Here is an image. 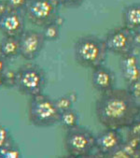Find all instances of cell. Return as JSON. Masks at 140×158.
<instances>
[{"instance_id":"16","label":"cell","mask_w":140,"mask_h":158,"mask_svg":"<svg viewBox=\"0 0 140 158\" xmlns=\"http://www.w3.org/2000/svg\"><path fill=\"white\" fill-rule=\"evenodd\" d=\"M42 34L46 41H55L60 38V26L54 22H51L43 26Z\"/></svg>"},{"instance_id":"3","label":"cell","mask_w":140,"mask_h":158,"mask_svg":"<svg viewBox=\"0 0 140 158\" xmlns=\"http://www.w3.org/2000/svg\"><path fill=\"white\" fill-rule=\"evenodd\" d=\"M61 112L54 100L42 93L31 98L28 107L30 123L40 128L51 127L60 122Z\"/></svg>"},{"instance_id":"21","label":"cell","mask_w":140,"mask_h":158,"mask_svg":"<svg viewBox=\"0 0 140 158\" xmlns=\"http://www.w3.org/2000/svg\"><path fill=\"white\" fill-rule=\"evenodd\" d=\"M127 130H128V136L140 138V120L136 119L135 121H134L127 127Z\"/></svg>"},{"instance_id":"1","label":"cell","mask_w":140,"mask_h":158,"mask_svg":"<svg viewBox=\"0 0 140 158\" xmlns=\"http://www.w3.org/2000/svg\"><path fill=\"white\" fill-rule=\"evenodd\" d=\"M138 104L127 89H112L103 93L95 103L98 122L106 128L121 130L137 119Z\"/></svg>"},{"instance_id":"2","label":"cell","mask_w":140,"mask_h":158,"mask_svg":"<svg viewBox=\"0 0 140 158\" xmlns=\"http://www.w3.org/2000/svg\"><path fill=\"white\" fill-rule=\"evenodd\" d=\"M108 49L104 40L88 35L80 37L74 45V56L78 64L86 69H95L105 62Z\"/></svg>"},{"instance_id":"18","label":"cell","mask_w":140,"mask_h":158,"mask_svg":"<svg viewBox=\"0 0 140 158\" xmlns=\"http://www.w3.org/2000/svg\"><path fill=\"white\" fill-rule=\"evenodd\" d=\"M58 110H60V112H63V111H65L67 110H70L72 109L73 107V100L70 98V97L68 94H65V96H62L58 98H56L54 100Z\"/></svg>"},{"instance_id":"5","label":"cell","mask_w":140,"mask_h":158,"mask_svg":"<svg viewBox=\"0 0 140 158\" xmlns=\"http://www.w3.org/2000/svg\"><path fill=\"white\" fill-rule=\"evenodd\" d=\"M64 149L71 157H87L95 150V136L81 126L66 130L64 140Z\"/></svg>"},{"instance_id":"29","label":"cell","mask_w":140,"mask_h":158,"mask_svg":"<svg viewBox=\"0 0 140 158\" xmlns=\"http://www.w3.org/2000/svg\"><path fill=\"white\" fill-rule=\"evenodd\" d=\"M68 96L70 97V98H71V99L73 100V102H74V103L77 101V99H78V94H77L75 92H71V93H69V94H68Z\"/></svg>"},{"instance_id":"30","label":"cell","mask_w":140,"mask_h":158,"mask_svg":"<svg viewBox=\"0 0 140 158\" xmlns=\"http://www.w3.org/2000/svg\"><path fill=\"white\" fill-rule=\"evenodd\" d=\"M2 87H4V81H3L2 75H0V89H1Z\"/></svg>"},{"instance_id":"4","label":"cell","mask_w":140,"mask_h":158,"mask_svg":"<svg viewBox=\"0 0 140 158\" xmlns=\"http://www.w3.org/2000/svg\"><path fill=\"white\" fill-rule=\"evenodd\" d=\"M16 87L24 96L33 98L43 93L47 77L45 71L38 65L26 64L17 71Z\"/></svg>"},{"instance_id":"10","label":"cell","mask_w":140,"mask_h":158,"mask_svg":"<svg viewBox=\"0 0 140 158\" xmlns=\"http://www.w3.org/2000/svg\"><path fill=\"white\" fill-rule=\"evenodd\" d=\"M25 30V16L21 11L10 10L0 17V31L5 37L19 39Z\"/></svg>"},{"instance_id":"11","label":"cell","mask_w":140,"mask_h":158,"mask_svg":"<svg viewBox=\"0 0 140 158\" xmlns=\"http://www.w3.org/2000/svg\"><path fill=\"white\" fill-rule=\"evenodd\" d=\"M92 84L101 94L106 93L115 88L116 77L109 69L101 65L93 69Z\"/></svg>"},{"instance_id":"8","label":"cell","mask_w":140,"mask_h":158,"mask_svg":"<svg viewBox=\"0 0 140 158\" xmlns=\"http://www.w3.org/2000/svg\"><path fill=\"white\" fill-rule=\"evenodd\" d=\"M21 56L25 60L36 59L42 52L46 40L42 32L34 30H25L19 38Z\"/></svg>"},{"instance_id":"17","label":"cell","mask_w":140,"mask_h":158,"mask_svg":"<svg viewBox=\"0 0 140 158\" xmlns=\"http://www.w3.org/2000/svg\"><path fill=\"white\" fill-rule=\"evenodd\" d=\"M22 157L21 151L13 140L0 149V158H20Z\"/></svg>"},{"instance_id":"25","label":"cell","mask_w":140,"mask_h":158,"mask_svg":"<svg viewBox=\"0 0 140 158\" xmlns=\"http://www.w3.org/2000/svg\"><path fill=\"white\" fill-rule=\"evenodd\" d=\"M10 10V8L7 2V0H0V17L5 15Z\"/></svg>"},{"instance_id":"6","label":"cell","mask_w":140,"mask_h":158,"mask_svg":"<svg viewBox=\"0 0 140 158\" xmlns=\"http://www.w3.org/2000/svg\"><path fill=\"white\" fill-rule=\"evenodd\" d=\"M61 6L59 0H28L23 9L25 18L35 25L44 26L53 22Z\"/></svg>"},{"instance_id":"24","label":"cell","mask_w":140,"mask_h":158,"mask_svg":"<svg viewBox=\"0 0 140 158\" xmlns=\"http://www.w3.org/2000/svg\"><path fill=\"white\" fill-rule=\"evenodd\" d=\"M61 6L71 9V8H78L80 7L83 2L84 0H59Z\"/></svg>"},{"instance_id":"31","label":"cell","mask_w":140,"mask_h":158,"mask_svg":"<svg viewBox=\"0 0 140 158\" xmlns=\"http://www.w3.org/2000/svg\"><path fill=\"white\" fill-rule=\"evenodd\" d=\"M137 119L140 120V105H138V111H137Z\"/></svg>"},{"instance_id":"19","label":"cell","mask_w":140,"mask_h":158,"mask_svg":"<svg viewBox=\"0 0 140 158\" xmlns=\"http://www.w3.org/2000/svg\"><path fill=\"white\" fill-rule=\"evenodd\" d=\"M3 81H4V87L6 88H12L16 86L17 82V72L11 69H6L2 74Z\"/></svg>"},{"instance_id":"20","label":"cell","mask_w":140,"mask_h":158,"mask_svg":"<svg viewBox=\"0 0 140 158\" xmlns=\"http://www.w3.org/2000/svg\"><path fill=\"white\" fill-rule=\"evenodd\" d=\"M11 141H12V138L10 131L4 125L0 124V149Z\"/></svg>"},{"instance_id":"14","label":"cell","mask_w":140,"mask_h":158,"mask_svg":"<svg viewBox=\"0 0 140 158\" xmlns=\"http://www.w3.org/2000/svg\"><path fill=\"white\" fill-rule=\"evenodd\" d=\"M21 54L20 40L18 38L5 37L0 43V55L6 60L14 59Z\"/></svg>"},{"instance_id":"7","label":"cell","mask_w":140,"mask_h":158,"mask_svg":"<svg viewBox=\"0 0 140 158\" xmlns=\"http://www.w3.org/2000/svg\"><path fill=\"white\" fill-rule=\"evenodd\" d=\"M109 52L123 56L134 52L133 31L127 27L121 26L110 30L104 39Z\"/></svg>"},{"instance_id":"9","label":"cell","mask_w":140,"mask_h":158,"mask_svg":"<svg viewBox=\"0 0 140 158\" xmlns=\"http://www.w3.org/2000/svg\"><path fill=\"white\" fill-rule=\"evenodd\" d=\"M123 141L119 130L106 128L95 136V150L102 155L109 156L121 147Z\"/></svg>"},{"instance_id":"28","label":"cell","mask_w":140,"mask_h":158,"mask_svg":"<svg viewBox=\"0 0 140 158\" xmlns=\"http://www.w3.org/2000/svg\"><path fill=\"white\" fill-rule=\"evenodd\" d=\"M53 22L57 24V25H59L60 27L64 24V18L63 17H61L59 14L55 17V19L53 20Z\"/></svg>"},{"instance_id":"12","label":"cell","mask_w":140,"mask_h":158,"mask_svg":"<svg viewBox=\"0 0 140 158\" xmlns=\"http://www.w3.org/2000/svg\"><path fill=\"white\" fill-rule=\"evenodd\" d=\"M121 72L124 81L129 84L140 80V66L137 56L134 53H128L121 56Z\"/></svg>"},{"instance_id":"15","label":"cell","mask_w":140,"mask_h":158,"mask_svg":"<svg viewBox=\"0 0 140 158\" xmlns=\"http://www.w3.org/2000/svg\"><path fill=\"white\" fill-rule=\"evenodd\" d=\"M59 123H61V125L65 130L71 129V128H73L78 125L79 115L73 109L67 110L65 111L61 112Z\"/></svg>"},{"instance_id":"23","label":"cell","mask_w":140,"mask_h":158,"mask_svg":"<svg viewBox=\"0 0 140 158\" xmlns=\"http://www.w3.org/2000/svg\"><path fill=\"white\" fill-rule=\"evenodd\" d=\"M28 0H7V2L12 10H23Z\"/></svg>"},{"instance_id":"26","label":"cell","mask_w":140,"mask_h":158,"mask_svg":"<svg viewBox=\"0 0 140 158\" xmlns=\"http://www.w3.org/2000/svg\"><path fill=\"white\" fill-rule=\"evenodd\" d=\"M133 42L134 48H140V30L133 31Z\"/></svg>"},{"instance_id":"27","label":"cell","mask_w":140,"mask_h":158,"mask_svg":"<svg viewBox=\"0 0 140 158\" xmlns=\"http://www.w3.org/2000/svg\"><path fill=\"white\" fill-rule=\"evenodd\" d=\"M6 59L4 57H2L0 55V75H2L4 73V71L7 69V63H6Z\"/></svg>"},{"instance_id":"13","label":"cell","mask_w":140,"mask_h":158,"mask_svg":"<svg viewBox=\"0 0 140 158\" xmlns=\"http://www.w3.org/2000/svg\"><path fill=\"white\" fill-rule=\"evenodd\" d=\"M122 23L132 31L140 30V3L131 4L123 10Z\"/></svg>"},{"instance_id":"22","label":"cell","mask_w":140,"mask_h":158,"mask_svg":"<svg viewBox=\"0 0 140 158\" xmlns=\"http://www.w3.org/2000/svg\"><path fill=\"white\" fill-rule=\"evenodd\" d=\"M127 90L132 94V97L134 98L136 100L140 98V80L129 83Z\"/></svg>"}]
</instances>
